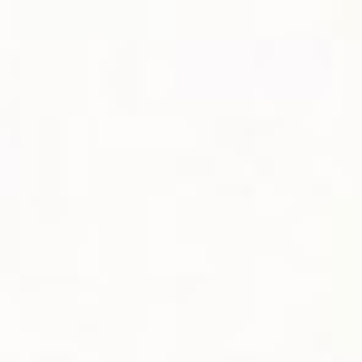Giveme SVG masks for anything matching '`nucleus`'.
<instances>
[]
</instances>
